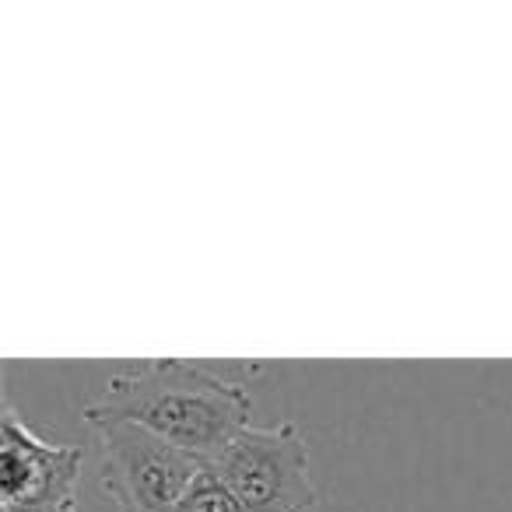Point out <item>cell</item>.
I'll return each instance as SVG.
<instances>
[{"label": "cell", "mask_w": 512, "mask_h": 512, "mask_svg": "<svg viewBox=\"0 0 512 512\" xmlns=\"http://www.w3.org/2000/svg\"><path fill=\"white\" fill-rule=\"evenodd\" d=\"M264 372V362L249 358L123 362L81 418L92 428L130 421L211 463L242 428L253 425V390Z\"/></svg>", "instance_id": "6da1fadb"}, {"label": "cell", "mask_w": 512, "mask_h": 512, "mask_svg": "<svg viewBox=\"0 0 512 512\" xmlns=\"http://www.w3.org/2000/svg\"><path fill=\"white\" fill-rule=\"evenodd\" d=\"M207 467L246 512H306L316 502L309 442L295 421L242 428Z\"/></svg>", "instance_id": "7a4b0ae2"}, {"label": "cell", "mask_w": 512, "mask_h": 512, "mask_svg": "<svg viewBox=\"0 0 512 512\" xmlns=\"http://www.w3.org/2000/svg\"><path fill=\"white\" fill-rule=\"evenodd\" d=\"M92 432L99 435L102 495L116 512H176L207 467L193 453L130 421L95 425Z\"/></svg>", "instance_id": "3957f363"}, {"label": "cell", "mask_w": 512, "mask_h": 512, "mask_svg": "<svg viewBox=\"0 0 512 512\" xmlns=\"http://www.w3.org/2000/svg\"><path fill=\"white\" fill-rule=\"evenodd\" d=\"M85 453L46 442L11 404L0 418V512H78Z\"/></svg>", "instance_id": "277c9868"}, {"label": "cell", "mask_w": 512, "mask_h": 512, "mask_svg": "<svg viewBox=\"0 0 512 512\" xmlns=\"http://www.w3.org/2000/svg\"><path fill=\"white\" fill-rule=\"evenodd\" d=\"M176 512H246V505L228 491V484L211 467H204Z\"/></svg>", "instance_id": "5b68a950"}]
</instances>
